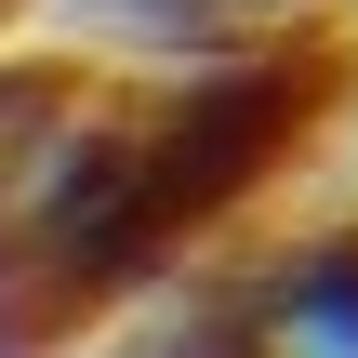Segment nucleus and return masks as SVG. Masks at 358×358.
<instances>
[{"instance_id":"f257e3e1","label":"nucleus","mask_w":358,"mask_h":358,"mask_svg":"<svg viewBox=\"0 0 358 358\" xmlns=\"http://www.w3.org/2000/svg\"><path fill=\"white\" fill-rule=\"evenodd\" d=\"M266 358H358V226H319L266 279Z\"/></svg>"},{"instance_id":"f03ea898","label":"nucleus","mask_w":358,"mask_h":358,"mask_svg":"<svg viewBox=\"0 0 358 358\" xmlns=\"http://www.w3.org/2000/svg\"><path fill=\"white\" fill-rule=\"evenodd\" d=\"M279 13H306V0H66V27H93V40H120V53H186V66L266 40Z\"/></svg>"}]
</instances>
